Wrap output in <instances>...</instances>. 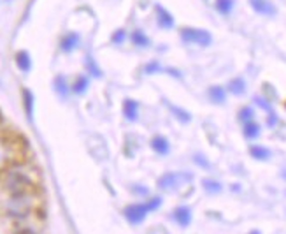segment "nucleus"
I'll return each instance as SVG.
<instances>
[{"label":"nucleus","mask_w":286,"mask_h":234,"mask_svg":"<svg viewBox=\"0 0 286 234\" xmlns=\"http://www.w3.org/2000/svg\"><path fill=\"white\" fill-rule=\"evenodd\" d=\"M250 6L258 15H264V16L276 15V6L272 4L270 0H250Z\"/></svg>","instance_id":"nucleus-3"},{"label":"nucleus","mask_w":286,"mask_h":234,"mask_svg":"<svg viewBox=\"0 0 286 234\" xmlns=\"http://www.w3.org/2000/svg\"><path fill=\"white\" fill-rule=\"evenodd\" d=\"M250 153L251 157L256 160H267L268 157H270V150H267L265 146H251Z\"/></svg>","instance_id":"nucleus-14"},{"label":"nucleus","mask_w":286,"mask_h":234,"mask_svg":"<svg viewBox=\"0 0 286 234\" xmlns=\"http://www.w3.org/2000/svg\"><path fill=\"white\" fill-rule=\"evenodd\" d=\"M151 148H153L158 155H167L168 150H170V146H168V141L165 139V137H162V136H156L153 141H151Z\"/></svg>","instance_id":"nucleus-8"},{"label":"nucleus","mask_w":286,"mask_h":234,"mask_svg":"<svg viewBox=\"0 0 286 234\" xmlns=\"http://www.w3.org/2000/svg\"><path fill=\"white\" fill-rule=\"evenodd\" d=\"M228 90L232 92L234 95H242L246 92V81L242 78H236L228 83Z\"/></svg>","instance_id":"nucleus-13"},{"label":"nucleus","mask_w":286,"mask_h":234,"mask_svg":"<svg viewBox=\"0 0 286 234\" xmlns=\"http://www.w3.org/2000/svg\"><path fill=\"white\" fill-rule=\"evenodd\" d=\"M54 90L58 92V95L60 97H67V94H68V88H67V83H65V80L62 78V76H58L56 80H54Z\"/></svg>","instance_id":"nucleus-18"},{"label":"nucleus","mask_w":286,"mask_h":234,"mask_svg":"<svg viewBox=\"0 0 286 234\" xmlns=\"http://www.w3.org/2000/svg\"><path fill=\"white\" fill-rule=\"evenodd\" d=\"M216 9H218L220 15L223 16L230 15L234 9V0H216Z\"/></svg>","instance_id":"nucleus-16"},{"label":"nucleus","mask_w":286,"mask_h":234,"mask_svg":"<svg viewBox=\"0 0 286 234\" xmlns=\"http://www.w3.org/2000/svg\"><path fill=\"white\" fill-rule=\"evenodd\" d=\"M162 204V199L160 197H153L150 202H144V204H130L125 208V218L128 220L132 225H137V223H140L144 218H146L148 213L154 211V209L158 208V206Z\"/></svg>","instance_id":"nucleus-1"},{"label":"nucleus","mask_w":286,"mask_h":234,"mask_svg":"<svg viewBox=\"0 0 286 234\" xmlns=\"http://www.w3.org/2000/svg\"><path fill=\"white\" fill-rule=\"evenodd\" d=\"M156 18H158V25H160L162 29L168 30L174 27V18H172L167 9H164L162 6H156Z\"/></svg>","instance_id":"nucleus-5"},{"label":"nucleus","mask_w":286,"mask_h":234,"mask_svg":"<svg viewBox=\"0 0 286 234\" xmlns=\"http://www.w3.org/2000/svg\"><path fill=\"white\" fill-rule=\"evenodd\" d=\"M137 109H139V106H137V102L132 101V99H126V101L123 102V113H125V118L130 120V122H136L137 120Z\"/></svg>","instance_id":"nucleus-7"},{"label":"nucleus","mask_w":286,"mask_h":234,"mask_svg":"<svg viewBox=\"0 0 286 234\" xmlns=\"http://www.w3.org/2000/svg\"><path fill=\"white\" fill-rule=\"evenodd\" d=\"M132 43L136 44V46H140V48L150 46V39H148L146 34H144L142 30H136V32L132 34Z\"/></svg>","instance_id":"nucleus-15"},{"label":"nucleus","mask_w":286,"mask_h":234,"mask_svg":"<svg viewBox=\"0 0 286 234\" xmlns=\"http://www.w3.org/2000/svg\"><path fill=\"white\" fill-rule=\"evenodd\" d=\"M204 183V188L208 192H211V194H218L220 190H222V183H218V181H212V180H204L202 181Z\"/></svg>","instance_id":"nucleus-20"},{"label":"nucleus","mask_w":286,"mask_h":234,"mask_svg":"<svg viewBox=\"0 0 286 234\" xmlns=\"http://www.w3.org/2000/svg\"><path fill=\"white\" fill-rule=\"evenodd\" d=\"M281 176H282V178H284V180H286V167H284V169H282V173H281Z\"/></svg>","instance_id":"nucleus-26"},{"label":"nucleus","mask_w":286,"mask_h":234,"mask_svg":"<svg viewBox=\"0 0 286 234\" xmlns=\"http://www.w3.org/2000/svg\"><path fill=\"white\" fill-rule=\"evenodd\" d=\"M74 92L76 94H84L86 92V88H88V80H86L84 76H79L78 80H76V83H74Z\"/></svg>","instance_id":"nucleus-19"},{"label":"nucleus","mask_w":286,"mask_h":234,"mask_svg":"<svg viewBox=\"0 0 286 234\" xmlns=\"http://www.w3.org/2000/svg\"><path fill=\"white\" fill-rule=\"evenodd\" d=\"M174 218L178 220V223L181 227H188L190 222H192V209L186 208V206H181V208L174 209Z\"/></svg>","instance_id":"nucleus-6"},{"label":"nucleus","mask_w":286,"mask_h":234,"mask_svg":"<svg viewBox=\"0 0 286 234\" xmlns=\"http://www.w3.org/2000/svg\"><path fill=\"white\" fill-rule=\"evenodd\" d=\"M242 132H244V136H246L248 139H256V137L260 136V127H258V123H254L253 120H251V122L244 123Z\"/></svg>","instance_id":"nucleus-10"},{"label":"nucleus","mask_w":286,"mask_h":234,"mask_svg":"<svg viewBox=\"0 0 286 234\" xmlns=\"http://www.w3.org/2000/svg\"><path fill=\"white\" fill-rule=\"evenodd\" d=\"M16 64H18V67L22 69L23 72H28L30 67H32V60H30L26 51H20V53L16 55Z\"/></svg>","instance_id":"nucleus-11"},{"label":"nucleus","mask_w":286,"mask_h":234,"mask_svg":"<svg viewBox=\"0 0 286 234\" xmlns=\"http://www.w3.org/2000/svg\"><path fill=\"white\" fill-rule=\"evenodd\" d=\"M14 234H36L34 230H30V229H20L18 232H14Z\"/></svg>","instance_id":"nucleus-25"},{"label":"nucleus","mask_w":286,"mask_h":234,"mask_svg":"<svg viewBox=\"0 0 286 234\" xmlns=\"http://www.w3.org/2000/svg\"><path fill=\"white\" fill-rule=\"evenodd\" d=\"M79 44V36L78 34H68L62 39V50L64 51H72Z\"/></svg>","instance_id":"nucleus-12"},{"label":"nucleus","mask_w":286,"mask_h":234,"mask_svg":"<svg viewBox=\"0 0 286 234\" xmlns=\"http://www.w3.org/2000/svg\"><path fill=\"white\" fill-rule=\"evenodd\" d=\"M170 109H172V111H174V116H176V118H179L182 123H188L190 120H192L190 113H186L184 109H181V108H174V106H170Z\"/></svg>","instance_id":"nucleus-21"},{"label":"nucleus","mask_w":286,"mask_h":234,"mask_svg":"<svg viewBox=\"0 0 286 234\" xmlns=\"http://www.w3.org/2000/svg\"><path fill=\"white\" fill-rule=\"evenodd\" d=\"M125 37H126V32L125 30H118V32L114 34V36H112V43H116V44H120V43H123V41H125Z\"/></svg>","instance_id":"nucleus-24"},{"label":"nucleus","mask_w":286,"mask_h":234,"mask_svg":"<svg viewBox=\"0 0 286 234\" xmlns=\"http://www.w3.org/2000/svg\"><path fill=\"white\" fill-rule=\"evenodd\" d=\"M23 102H25V109H26V116L32 120V113H34V95L30 90H23Z\"/></svg>","instance_id":"nucleus-17"},{"label":"nucleus","mask_w":286,"mask_h":234,"mask_svg":"<svg viewBox=\"0 0 286 234\" xmlns=\"http://www.w3.org/2000/svg\"><path fill=\"white\" fill-rule=\"evenodd\" d=\"M86 64H88V69H90V72H92V74L95 76V78H100V76H102L100 69H98L97 65L93 64V62H92V58H88V60H86Z\"/></svg>","instance_id":"nucleus-23"},{"label":"nucleus","mask_w":286,"mask_h":234,"mask_svg":"<svg viewBox=\"0 0 286 234\" xmlns=\"http://www.w3.org/2000/svg\"><path fill=\"white\" fill-rule=\"evenodd\" d=\"M253 116H254V113H253V109H251V108H242V109H240V113H239V120L242 123L251 122V120H253Z\"/></svg>","instance_id":"nucleus-22"},{"label":"nucleus","mask_w":286,"mask_h":234,"mask_svg":"<svg viewBox=\"0 0 286 234\" xmlns=\"http://www.w3.org/2000/svg\"><path fill=\"white\" fill-rule=\"evenodd\" d=\"M209 99H211L214 104H223L225 102V99H226V94H225V88H222V87H211L209 88Z\"/></svg>","instance_id":"nucleus-9"},{"label":"nucleus","mask_w":286,"mask_h":234,"mask_svg":"<svg viewBox=\"0 0 286 234\" xmlns=\"http://www.w3.org/2000/svg\"><path fill=\"white\" fill-rule=\"evenodd\" d=\"M250 234H260V230H251Z\"/></svg>","instance_id":"nucleus-27"},{"label":"nucleus","mask_w":286,"mask_h":234,"mask_svg":"<svg viewBox=\"0 0 286 234\" xmlns=\"http://www.w3.org/2000/svg\"><path fill=\"white\" fill-rule=\"evenodd\" d=\"M182 174H176V173H167L158 180V187L164 188V190H170V188L178 187L179 180H181Z\"/></svg>","instance_id":"nucleus-4"},{"label":"nucleus","mask_w":286,"mask_h":234,"mask_svg":"<svg viewBox=\"0 0 286 234\" xmlns=\"http://www.w3.org/2000/svg\"><path fill=\"white\" fill-rule=\"evenodd\" d=\"M181 39L188 44H197V46H209L212 43V36L208 30L200 29H182Z\"/></svg>","instance_id":"nucleus-2"}]
</instances>
